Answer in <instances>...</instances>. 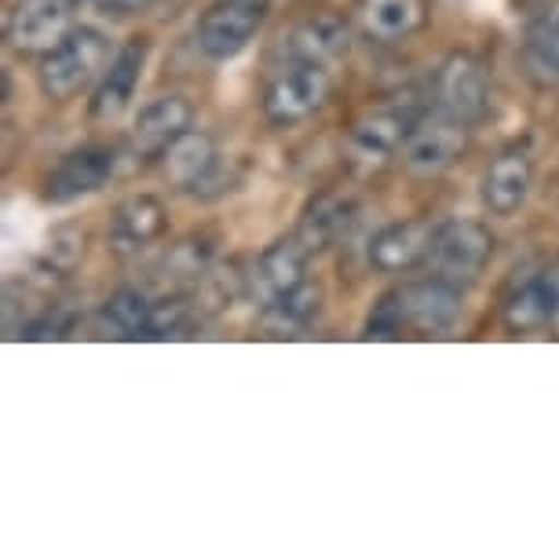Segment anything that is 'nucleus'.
<instances>
[{"mask_svg": "<svg viewBox=\"0 0 559 559\" xmlns=\"http://www.w3.org/2000/svg\"><path fill=\"white\" fill-rule=\"evenodd\" d=\"M110 56V40L96 26H73L56 48L40 56L37 84L48 99L67 103L103 70Z\"/></svg>", "mask_w": 559, "mask_h": 559, "instance_id": "nucleus-1", "label": "nucleus"}, {"mask_svg": "<svg viewBox=\"0 0 559 559\" xmlns=\"http://www.w3.org/2000/svg\"><path fill=\"white\" fill-rule=\"evenodd\" d=\"M333 96V73L325 62L286 59L263 88V114L271 124H297L319 114Z\"/></svg>", "mask_w": 559, "mask_h": 559, "instance_id": "nucleus-2", "label": "nucleus"}, {"mask_svg": "<svg viewBox=\"0 0 559 559\" xmlns=\"http://www.w3.org/2000/svg\"><path fill=\"white\" fill-rule=\"evenodd\" d=\"M490 257H493V235L479 219H447V224L436 227V238H431L428 271L436 278L450 282V286L468 289L487 271Z\"/></svg>", "mask_w": 559, "mask_h": 559, "instance_id": "nucleus-3", "label": "nucleus"}, {"mask_svg": "<svg viewBox=\"0 0 559 559\" xmlns=\"http://www.w3.org/2000/svg\"><path fill=\"white\" fill-rule=\"evenodd\" d=\"M431 96H436V110L450 114V118L479 124L490 110V73L472 51H450L436 70V84H431Z\"/></svg>", "mask_w": 559, "mask_h": 559, "instance_id": "nucleus-4", "label": "nucleus"}, {"mask_svg": "<svg viewBox=\"0 0 559 559\" xmlns=\"http://www.w3.org/2000/svg\"><path fill=\"white\" fill-rule=\"evenodd\" d=\"M267 19V0H213L198 19L194 40L202 56L227 62L241 56Z\"/></svg>", "mask_w": 559, "mask_h": 559, "instance_id": "nucleus-5", "label": "nucleus"}, {"mask_svg": "<svg viewBox=\"0 0 559 559\" xmlns=\"http://www.w3.org/2000/svg\"><path fill=\"white\" fill-rule=\"evenodd\" d=\"M464 151H468V124L436 110L414 121L403 143V165L417 176H439L461 162Z\"/></svg>", "mask_w": 559, "mask_h": 559, "instance_id": "nucleus-6", "label": "nucleus"}, {"mask_svg": "<svg viewBox=\"0 0 559 559\" xmlns=\"http://www.w3.org/2000/svg\"><path fill=\"white\" fill-rule=\"evenodd\" d=\"M314 252L304 246L300 235L278 238L274 246H267L257 257V263L249 267V300H257L260 308H267L278 297H286L297 286L308 282V260Z\"/></svg>", "mask_w": 559, "mask_h": 559, "instance_id": "nucleus-7", "label": "nucleus"}, {"mask_svg": "<svg viewBox=\"0 0 559 559\" xmlns=\"http://www.w3.org/2000/svg\"><path fill=\"white\" fill-rule=\"evenodd\" d=\"M114 168H118V154L107 151V146H81V151H70L45 179V202L48 205L81 202V198L96 194L110 183Z\"/></svg>", "mask_w": 559, "mask_h": 559, "instance_id": "nucleus-8", "label": "nucleus"}, {"mask_svg": "<svg viewBox=\"0 0 559 559\" xmlns=\"http://www.w3.org/2000/svg\"><path fill=\"white\" fill-rule=\"evenodd\" d=\"M73 0H23L8 23V45L19 56H45L70 34Z\"/></svg>", "mask_w": 559, "mask_h": 559, "instance_id": "nucleus-9", "label": "nucleus"}, {"mask_svg": "<svg viewBox=\"0 0 559 559\" xmlns=\"http://www.w3.org/2000/svg\"><path fill=\"white\" fill-rule=\"evenodd\" d=\"M414 121L403 110H369L362 114L352 132L344 140V151L355 165L362 168H381L384 162H392L395 154H403V143Z\"/></svg>", "mask_w": 559, "mask_h": 559, "instance_id": "nucleus-10", "label": "nucleus"}, {"mask_svg": "<svg viewBox=\"0 0 559 559\" xmlns=\"http://www.w3.org/2000/svg\"><path fill=\"white\" fill-rule=\"evenodd\" d=\"M162 168H165V179L176 187V191L205 194V187H213L219 179V168H224V162H219V151H216L213 135L198 132V129H187L162 154Z\"/></svg>", "mask_w": 559, "mask_h": 559, "instance_id": "nucleus-11", "label": "nucleus"}, {"mask_svg": "<svg viewBox=\"0 0 559 559\" xmlns=\"http://www.w3.org/2000/svg\"><path fill=\"white\" fill-rule=\"evenodd\" d=\"M168 230V209L154 194H132L114 209L107 224V249L118 257H135L151 249L157 238Z\"/></svg>", "mask_w": 559, "mask_h": 559, "instance_id": "nucleus-12", "label": "nucleus"}, {"mask_svg": "<svg viewBox=\"0 0 559 559\" xmlns=\"http://www.w3.org/2000/svg\"><path fill=\"white\" fill-rule=\"evenodd\" d=\"M194 110L183 96H157L135 114L129 151L135 157H162L179 135L191 129Z\"/></svg>", "mask_w": 559, "mask_h": 559, "instance_id": "nucleus-13", "label": "nucleus"}, {"mask_svg": "<svg viewBox=\"0 0 559 559\" xmlns=\"http://www.w3.org/2000/svg\"><path fill=\"white\" fill-rule=\"evenodd\" d=\"M534 191V157L526 146H509L483 176V202L493 216H515Z\"/></svg>", "mask_w": 559, "mask_h": 559, "instance_id": "nucleus-14", "label": "nucleus"}, {"mask_svg": "<svg viewBox=\"0 0 559 559\" xmlns=\"http://www.w3.org/2000/svg\"><path fill=\"white\" fill-rule=\"evenodd\" d=\"M436 227L439 224H428V219H399V224L377 230L369 241V267L381 274H399L414 271L417 263H428Z\"/></svg>", "mask_w": 559, "mask_h": 559, "instance_id": "nucleus-15", "label": "nucleus"}, {"mask_svg": "<svg viewBox=\"0 0 559 559\" xmlns=\"http://www.w3.org/2000/svg\"><path fill=\"white\" fill-rule=\"evenodd\" d=\"M146 51H151V48H146V40L135 37V40H129V45L118 51V56H114L110 70L103 73L99 88L92 92V103H88L92 118H96V121H114L118 114L129 110V103L135 99V88H140V81H143Z\"/></svg>", "mask_w": 559, "mask_h": 559, "instance_id": "nucleus-16", "label": "nucleus"}, {"mask_svg": "<svg viewBox=\"0 0 559 559\" xmlns=\"http://www.w3.org/2000/svg\"><path fill=\"white\" fill-rule=\"evenodd\" d=\"M509 333H537L559 319V271H542L520 282L501 308Z\"/></svg>", "mask_w": 559, "mask_h": 559, "instance_id": "nucleus-17", "label": "nucleus"}, {"mask_svg": "<svg viewBox=\"0 0 559 559\" xmlns=\"http://www.w3.org/2000/svg\"><path fill=\"white\" fill-rule=\"evenodd\" d=\"M399 293H403V311H406L409 330L442 333V330H450L461 314V293L464 289L450 286V282L436 278V274H428L425 282L399 286Z\"/></svg>", "mask_w": 559, "mask_h": 559, "instance_id": "nucleus-18", "label": "nucleus"}, {"mask_svg": "<svg viewBox=\"0 0 559 559\" xmlns=\"http://www.w3.org/2000/svg\"><path fill=\"white\" fill-rule=\"evenodd\" d=\"M355 19L366 37L381 45H399L425 26L428 4L425 0H355Z\"/></svg>", "mask_w": 559, "mask_h": 559, "instance_id": "nucleus-19", "label": "nucleus"}, {"mask_svg": "<svg viewBox=\"0 0 559 559\" xmlns=\"http://www.w3.org/2000/svg\"><path fill=\"white\" fill-rule=\"evenodd\" d=\"M347 51V23L336 15H314L293 29L286 40V59H311L330 67Z\"/></svg>", "mask_w": 559, "mask_h": 559, "instance_id": "nucleus-20", "label": "nucleus"}, {"mask_svg": "<svg viewBox=\"0 0 559 559\" xmlns=\"http://www.w3.org/2000/svg\"><path fill=\"white\" fill-rule=\"evenodd\" d=\"M352 219H355L352 202H344V198H336V194H319L308 209H304L297 235L311 252H322V249H330L341 235H347Z\"/></svg>", "mask_w": 559, "mask_h": 559, "instance_id": "nucleus-21", "label": "nucleus"}, {"mask_svg": "<svg viewBox=\"0 0 559 559\" xmlns=\"http://www.w3.org/2000/svg\"><path fill=\"white\" fill-rule=\"evenodd\" d=\"M322 308V289L304 282L286 297H278L267 308H260V325L267 336H297L314 322V314Z\"/></svg>", "mask_w": 559, "mask_h": 559, "instance_id": "nucleus-22", "label": "nucleus"}, {"mask_svg": "<svg viewBox=\"0 0 559 559\" xmlns=\"http://www.w3.org/2000/svg\"><path fill=\"white\" fill-rule=\"evenodd\" d=\"M151 311L154 300L140 289H118L114 297L103 304L99 322L107 325L110 336H121V341H140L146 336V325H151Z\"/></svg>", "mask_w": 559, "mask_h": 559, "instance_id": "nucleus-23", "label": "nucleus"}, {"mask_svg": "<svg viewBox=\"0 0 559 559\" xmlns=\"http://www.w3.org/2000/svg\"><path fill=\"white\" fill-rule=\"evenodd\" d=\"M84 252H88V238H84V230L59 227L48 235L45 249H40V257H37V267L45 274H59L62 278V274H73L81 267Z\"/></svg>", "mask_w": 559, "mask_h": 559, "instance_id": "nucleus-24", "label": "nucleus"}, {"mask_svg": "<svg viewBox=\"0 0 559 559\" xmlns=\"http://www.w3.org/2000/svg\"><path fill=\"white\" fill-rule=\"evenodd\" d=\"M209 267H213V238L205 235H191L179 246L168 249L165 257V271L173 274L176 282H202Z\"/></svg>", "mask_w": 559, "mask_h": 559, "instance_id": "nucleus-25", "label": "nucleus"}, {"mask_svg": "<svg viewBox=\"0 0 559 559\" xmlns=\"http://www.w3.org/2000/svg\"><path fill=\"white\" fill-rule=\"evenodd\" d=\"M526 62L534 73H542L548 81H559V12L542 15L526 37Z\"/></svg>", "mask_w": 559, "mask_h": 559, "instance_id": "nucleus-26", "label": "nucleus"}, {"mask_svg": "<svg viewBox=\"0 0 559 559\" xmlns=\"http://www.w3.org/2000/svg\"><path fill=\"white\" fill-rule=\"evenodd\" d=\"M403 330H409L406 311H403V293L388 289L384 297L373 304V311H369L362 336L366 341H395V336H403Z\"/></svg>", "mask_w": 559, "mask_h": 559, "instance_id": "nucleus-27", "label": "nucleus"}, {"mask_svg": "<svg viewBox=\"0 0 559 559\" xmlns=\"http://www.w3.org/2000/svg\"><path fill=\"white\" fill-rule=\"evenodd\" d=\"M191 322V304L183 297L173 300H157L151 311V325H146V341H165V336H176L187 330Z\"/></svg>", "mask_w": 559, "mask_h": 559, "instance_id": "nucleus-28", "label": "nucleus"}, {"mask_svg": "<svg viewBox=\"0 0 559 559\" xmlns=\"http://www.w3.org/2000/svg\"><path fill=\"white\" fill-rule=\"evenodd\" d=\"M92 4H96L103 15H135V12H143L151 0H92Z\"/></svg>", "mask_w": 559, "mask_h": 559, "instance_id": "nucleus-29", "label": "nucleus"}]
</instances>
